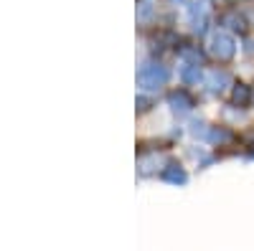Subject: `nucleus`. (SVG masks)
<instances>
[{
    "label": "nucleus",
    "instance_id": "obj_5",
    "mask_svg": "<svg viewBox=\"0 0 254 251\" xmlns=\"http://www.w3.org/2000/svg\"><path fill=\"white\" fill-rule=\"evenodd\" d=\"M163 178L171 180V183H186V173L181 170L178 165H171V167H168V170L163 173Z\"/></svg>",
    "mask_w": 254,
    "mask_h": 251
},
{
    "label": "nucleus",
    "instance_id": "obj_3",
    "mask_svg": "<svg viewBox=\"0 0 254 251\" xmlns=\"http://www.w3.org/2000/svg\"><path fill=\"white\" fill-rule=\"evenodd\" d=\"M226 84H229V74H226V71H211V74H208V87H211V92H221Z\"/></svg>",
    "mask_w": 254,
    "mask_h": 251
},
{
    "label": "nucleus",
    "instance_id": "obj_6",
    "mask_svg": "<svg viewBox=\"0 0 254 251\" xmlns=\"http://www.w3.org/2000/svg\"><path fill=\"white\" fill-rule=\"evenodd\" d=\"M249 99H252V92H249V87L239 84V87L234 89V101L239 104V107H244V104H249Z\"/></svg>",
    "mask_w": 254,
    "mask_h": 251
},
{
    "label": "nucleus",
    "instance_id": "obj_4",
    "mask_svg": "<svg viewBox=\"0 0 254 251\" xmlns=\"http://www.w3.org/2000/svg\"><path fill=\"white\" fill-rule=\"evenodd\" d=\"M171 104H173V109H181V112H186V109L193 107V101H190V97H188L186 92H173V94H171Z\"/></svg>",
    "mask_w": 254,
    "mask_h": 251
},
{
    "label": "nucleus",
    "instance_id": "obj_8",
    "mask_svg": "<svg viewBox=\"0 0 254 251\" xmlns=\"http://www.w3.org/2000/svg\"><path fill=\"white\" fill-rule=\"evenodd\" d=\"M193 79H198V71L196 69H188L186 71V81H193Z\"/></svg>",
    "mask_w": 254,
    "mask_h": 251
},
{
    "label": "nucleus",
    "instance_id": "obj_1",
    "mask_svg": "<svg viewBox=\"0 0 254 251\" xmlns=\"http://www.w3.org/2000/svg\"><path fill=\"white\" fill-rule=\"evenodd\" d=\"M165 79H168V74H165V69L163 66H145L140 74H137V81H140V87H145V89H155V87H160V84H165Z\"/></svg>",
    "mask_w": 254,
    "mask_h": 251
},
{
    "label": "nucleus",
    "instance_id": "obj_7",
    "mask_svg": "<svg viewBox=\"0 0 254 251\" xmlns=\"http://www.w3.org/2000/svg\"><path fill=\"white\" fill-rule=\"evenodd\" d=\"M211 140H214V142H229L231 135L224 132V130H214V132H211Z\"/></svg>",
    "mask_w": 254,
    "mask_h": 251
},
{
    "label": "nucleus",
    "instance_id": "obj_2",
    "mask_svg": "<svg viewBox=\"0 0 254 251\" xmlns=\"http://www.w3.org/2000/svg\"><path fill=\"white\" fill-rule=\"evenodd\" d=\"M211 51H214V56H219V58H231L234 56V38L226 36V33L214 36V41H211Z\"/></svg>",
    "mask_w": 254,
    "mask_h": 251
}]
</instances>
